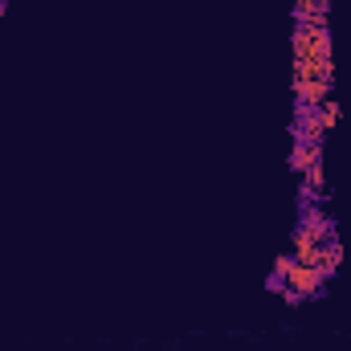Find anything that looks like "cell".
Returning a JSON list of instances; mask_svg holds the SVG:
<instances>
[{"instance_id":"obj_1","label":"cell","mask_w":351,"mask_h":351,"mask_svg":"<svg viewBox=\"0 0 351 351\" xmlns=\"http://www.w3.org/2000/svg\"><path fill=\"white\" fill-rule=\"evenodd\" d=\"M319 123H323V131H327V135L339 127V102H335V98H327V102L319 106Z\"/></svg>"},{"instance_id":"obj_2","label":"cell","mask_w":351,"mask_h":351,"mask_svg":"<svg viewBox=\"0 0 351 351\" xmlns=\"http://www.w3.org/2000/svg\"><path fill=\"white\" fill-rule=\"evenodd\" d=\"M4 12H8V0H0V21H4Z\"/></svg>"}]
</instances>
